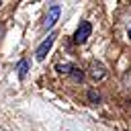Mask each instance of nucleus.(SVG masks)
I'll return each mask as SVG.
<instances>
[{"instance_id": "obj_6", "label": "nucleus", "mask_w": 131, "mask_h": 131, "mask_svg": "<svg viewBox=\"0 0 131 131\" xmlns=\"http://www.w3.org/2000/svg\"><path fill=\"white\" fill-rule=\"evenodd\" d=\"M16 70H18V78L23 80V78L27 76V70H29V61H27V59H20V61H18V66H16Z\"/></svg>"}, {"instance_id": "obj_10", "label": "nucleus", "mask_w": 131, "mask_h": 131, "mask_svg": "<svg viewBox=\"0 0 131 131\" xmlns=\"http://www.w3.org/2000/svg\"><path fill=\"white\" fill-rule=\"evenodd\" d=\"M0 4H2V2H0Z\"/></svg>"}, {"instance_id": "obj_9", "label": "nucleus", "mask_w": 131, "mask_h": 131, "mask_svg": "<svg viewBox=\"0 0 131 131\" xmlns=\"http://www.w3.org/2000/svg\"><path fill=\"white\" fill-rule=\"evenodd\" d=\"M129 39H131V29H129Z\"/></svg>"}, {"instance_id": "obj_5", "label": "nucleus", "mask_w": 131, "mask_h": 131, "mask_svg": "<svg viewBox=\"0 0 131 131\" xmlns=\"http://www.w3.org/2000/svg\"><path fill=\"white\" fill-rule=\"evenodd\" d=\"M55 70H57V74L70 76V74H72V70H74V63H70V61H66V63H57V66H55Z\"/></svg>"}, {"instance_id": "obj_2", "label": "nucleus", "mask_w": 131, "mask_h": 131, "mask_svg": "<svg viewBox=\"0 0 131 131\" xmlns=\"http://www.w3.org/2000/svg\"><path fill=\"white\" fill-rule=\"evenodd\" d=\"M88 76L92 82H100L104 76H106V68L100 63V61H92L90 63V70H88Z\"/></svg>"}, {"instance_id": "obj_7", "label": "nucleus", "mask_w": 131, "mask_h": 131, "mask_svg": "<svg viewBox=\"0 0 131 131\" xmlns=\"http://www.w3.org/2000/svg\"><path fill=\"white\" fill-rule=\"evenodd\" d=\"M70 76H72V80H74V82H84V72H82L80 68H76V66H74V70H72V74H70Z\"/></svg>"}, {"instance_id": "obj_4", "label": "nucleus", "mask_w": 131, "mask_h": 131, "mask_svg": "<svg viewBox=\"0 0 131 131\" xmlns=\"http://www.w3.org/2000/svg\"><path fill=\"white\" fill-rule=\"evenodd\" d=\"M57 16H59V4H51V8H49V12H47V18H45V29H51L53 25H55V20H57Z\"/></svg>"}, {"instance_id": "obj_1", "label": "nucleus", "mask_w": 131, "mask_h": 131, "mask_svg": "<svg viewBox=\"0 0 131 131\" xmlns=\"http://www.w3.org/2000/svg\"><path fill=\"white\" fill-rule=\"evenodd\" d=\"M90 33H92V25H90L88 20H82V23H80V27L76 29L74 41H76V43H86V41H88V37H90Z\"/></svg>"}, {"instance_id": "obj_8", "label": "nucleus", "mask_w": 131, "mask_h": 131, "mask_svg": "<svg viewBox=\"0 0 131 131\" xmlns=\"http://www.w3.org/2000/svg\"><path fill=\"white\" fill-rule=\"evenodd\" d=\"M88 100L96 104V102H100V94H98L96 90H88Z\"/></svg>"}, {"instance_id": "obj_3", "label": "nucleus", "mask_w": 131, "mask_h": 131, "mask_svg": "<svg viewBox=\"0 0 131 131\" xmlns=\"http://www.w3.org/2000/svg\"><path fill=\"white\" fill-rule=\"evenodd\" d=\"M53 41H55V35H49L39 47H37V59L41 61V59H45V55H47V51L51 49V45H53Z\"/></svg>"}]
</instances>
